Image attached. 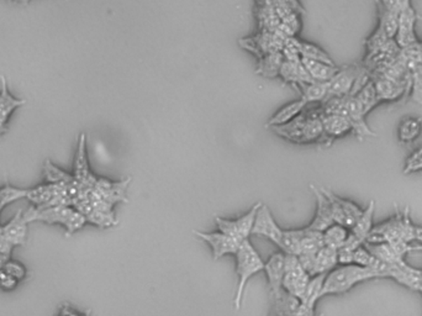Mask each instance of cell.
Listing matches in <instances>:
<instances>
[{
  "mask_svg": "<svg viewBox=\"0 0 422 316\" xmlns=\"http://www.w3.org/2000/svg\"><path fill=\"white\" fill-rule=\"evenodd\" d=\"M60 314H62V315H79L81 312L79 311L72 310V308L71 305H64L62 306V310L60 311Z\"/></svg>",
  "mask_w": 422,
  "mask_h": 316,
  "instance_id": "60d3db41",
  "label": "cell"
},
{
  "mask_svg": "<svg viewBox=\"0 0 422 316\" xmlns=\"http://www.w3.org/2000/svg\"><path fill=\"white\" fill-rule=\"evenodd\" d=\"M11 1L19 3V4H29L30 3V0H11Z\"/></svg>",
  "mask_w": 422,
  "mask_h": 316,
  "instance_id": "ee69618b",
  "label": "cell"
},
{
  "mask_svg": "<svg viewBox=\"0 0 422 316\" xmlns=\"http://www.w3.org/2000/svg\"><path fill=\"white\" fill-rule=\"evenodd\" d=\"M130 181L131 179L111 181L107 178H98L94 184L93 191L110 205H114L115 202H128L126 191Z\"/></svg>",
  "mask_w": 422,
  "mask_h": 316,
  "instance_id": "2e32d148",
  "label": "cell"
},
{
  "mask_svg": "<svg viewBox=\"0 0 422 316\" xmlns=\"http://www.w3.org/2000/svg\"><path fill=\"white\" fill-rule=\"evenodd\" d=\"M348 235H350V228H346L345 225L334 223L322 231L324 245L331 249H339L345 244Z\"/></svg>",
  "mask_w": 422,
  "mask_h": 316,
  "instance_id": "83f0119b",
  "label": "cell"
},
{
  "mask_svg": "<svg viewBox=\"0 0 422 316\" xmlns=\"http://www.w3.org/2000/svg\"><path fill=\"white\" fill-rule=\"evenodd\" d=\"M353 95H355V98L358 99V102L362 105L363 111L366 113V115L369 114L372 110L374 109L376 105L381 103V100L378 98V94H376V85L373 83L372 78Z\"/></svg>",
  "mask_w": 422,
  "mask_h": 316,
  "instance_id": "f546056e",
  "label": "cell"
},
{
  "mask_svg": "<svg viewBox=\"0 0 422 316\" xmlns=\"http://www.w3.org/2000/svg\"><path fill=\"white\" fill-rule=\"evenodd\" d=\"M299 90L301 94V98L304 99L308 104L322 103L327 98L329 89L327 82H309V83L299 84Z\"/></svg>",
  "mask_w": 422,
  "mask_h": 316,
  "instance_id": "d4e9b609",
  "label": "cell"
},
{
  "mask_svg": "<svg viewBox=\"0 0 422 316\" xmlns=\"http://www.w3.org/2000/svg\"><path fill=\"white\" fill-rule=\"evenodd\" d=\"M416 20V11L412 6H409L407 9L402 11L399 14L397 35L394 37V40L402 50L411 48L412 46H415L420 42V40L417 39L416 32H415Z\"/></svg>",
  "mask_w": 422,
  "mask_h": 316,
  "instance_id": "30bf717a",
  "label": "cell"
},
{
  "mask_svg": "<svg viewBox=\"0 0 422 316\" xmlns=\"http://www.w3.org/2000/svg\"><path fill=\"white\" fill-rule=\"evenodd\" d=\"M29 223L42 221L46 224H60L66 228L67 236L76 233L88 223L87 219L78 209L72 205H53L39 207L32 205L25 212Z\"/></svg>",
  "mask_w": 422,
  "mask_h": 316,
  "instance_id": "3957f363",
  "label": "cell"
},
{
  "mask_svg": "<svg viewBox=\"0 0 422 316\" xmlns=\"http://www.w3.org/2000/svg\"><path fill=\"white\" fill-rule=\"evenodd\" d=\"M372 280H379V277L369 267L357 263L337 265L326 275L321 296H341L355 285Z\"/></svg>",
  "mask_w": 422,
  "mask_h": 316,
  "instance_id": "7a4b0ae2",
  "label": "cell"
},
{
  "mask_svg": "<svg viewBox=\"0 0 422 316\" xmlns=\"http://www.w3.org/2000/svg\"><path fill=\"white\" fill-rule=\"evenodd\" d=\"M20 280H16L13 275H9L8 272L0 268V289L3 291H13L15 289Z\"/></svg>",
  "mask_w": 422,
  "mask_h": 316,
  "instance_id": "8d00e7d4",
  "label": "cell"
},
{
  "mask_svg": "<svg viewBox=\"0 0 422 316\" xmlns=\"http://www.w3.org/2000/svg\"><path fill=\"white\" fill-rule=\"evenodd\" d=\"M194 235L203 240L205 244L209 245L211 252H212V259L215 261L222 259L226 254H236L240 245L243 244V241L235 239L222 231H219V233L194 231Z\"/></svg>",
  "mask_w": 422,
  "mask_h": 316,
  "instance_id": "ba28073f",
  "label": "cell"
},
{
  "mask_svg": "<svg viewBox=\"0 0 422 316\" xmlns=\"http://www.w3.org/2000/svg\"><path fill=\"white\" fill-rule=\"evenodd\" d=\"M324 245L322 233L310 230L309 228H301L300 242H299V254H315Z\"/></svg>",
  "mask_w": 422,
  "mask_h": 316,
  "instance_id": "484cf974",
  "label": "cell"
},
{
  "mask_svg": "<svg viewBox=\"0 0 422 316\" xmlns=\"http://www.w3.org/2000/svg\"><path fill=\"white\" fill-rule=\"evenodd\" d=\"M410 251H420V252H422V244L414 241L410 244Z\"/></svg>",
  "mask_w": 422,
  "mask_h": 316,
  "instance_id": "7bdbcfd3",
  "label": "cell"
},
{
  "mask_svg": "<svg viewBox=\"0 0 422 316\" xmlns=\"http://www.w3.org/2000/svg\"><path fill=\"white\" fill-rule=\"evenodd\" d=\"M27 224L29 220L26 218L25 212L19 210V213L15 214V217L11 219L9 223L0 226L1 231L6 235V239L11 241V245L16 246H25L27 241Z\"/></svg>",
  "mask_w": 422,
  "mask_h": 316,
  "instance_id": "e0dca14e",
  "label": "cell"
},
{
  "mask_svg": "<svg viewBox=\"0 0 422 316\" xmlns=\"http://www.w3.org/2000/svg\"><path fill=\"white\" fill-rule=\"evenodd\" d=\"M421 131L422 120L420 118H407L399 125L397 137L402 144H410L421 135Z\"/></svg>",
  "mask_w": 422,
  "mask_h": 316,
  "instance_id": "f1b7e54d",
  "label": "cell"
},
{
  "mask_svg": "<svg viewBox=\"0 0 422 316\" xmlns=\"http://www.w3.org/2000/svg\"><path fill=\"white\" fill-rule=\"evenodd\" d=\"M374 207L376 202H369L368 207L363 210L358 220L355 221V225L350 228V233L357 241H360L363 245L366 242L367 238L369 236L372 228H373V217H374Z\"/></svg>",
  "mask_w": 422,
  "mask_h": 316,
  "instance_id": "7402d4cb",
  "label": "cell"
},
{
  "mask_svg": "<svg viewBox=\"0 0 422 316\" xmlns=\"http://www.w3.org/2000/svg\"><path fill=\"white\" fill-rule=\"evenodd\" d=\"M422 171V146L418 147L416 151H414L411 155L407 157V162H405V166L402 170L404 174H414L417 172Z\"/></svg>",
  "mask_w": 422,
  "mask_h": 316,
  "instance_id": "e575fe53",
  "label": "cell"
},
{
  "mask_svg": "<svg viewBox=\"0 0 422 316\" xmlns=\"http://www.w3.org/2000/svg\"><path fill=\"white\" fill-rule=\"evenodd\" d=\"M309 104L305 102L304 99L300 98L295 102L284 105L282 109H279L275 114L268 120V128H274V126H280V125L288 124L289 121L295 119L298 115L301 114Z\"/></svg>",
  "mask_w": 422,
  "mask_h": 316,
  "instance_id": "44dd1931",
  "label": "cell"
},
{
  "mask_svg": "<svg viewBox=\"0 0 422 316\" xmlns=\"http://www.w3.org/2000/svg\"><path fill=\"white\" fill-rule=\"evenodd\" d=\"M415 242L422 244V226H415Z\"/></svg>",
  "mask_w": 422,
  "mask_h": 316,
  "instance_id": "b9f144b4",
  "label": "cell"
},
{
  "mask_svg": "<svg viewBox=\"0 0 422 316\" xmlns=\"http://www.w3.org/2000/svg\"><path fill=\"white\" fill-rule=\"evenodd\" d=\"M310 188H311V192L314 193L315 198H316V213H315L313 221L306 228L322 233L326 228L335 223L334 214H332V207H331L329 198L322 192L321 188L315 187L313 184L310 186Z\"/></svg>",
  "mask_w": 422,
  "mask_h": 316,
  "instance_id": "4fadbf2b",
  "label": "cell"
},
{
  "mask_svg": "<svg viewBox=\"0 0 422 316\" xmlns=\"http://www.w3.org/2000/svg\"><path fill=\"white\" fill-rule=\"evenodd\" d=\"M337 265H339L337 249H331L329 246H322L315 254L313 275L329 273V270H334Z\"/></svg>",
  "mask_w": 422,
  "mask_h": 316,
  "instance_id": "cb8c5ba5",
  "label": "cell"
},
{
  "mask_svg": "<svg viewBox=\"0 0 422 316\" xmlns=\"http://www.w3.org/2000/svg\"><path fill=\"white\" fill-rule=\"evenodd\" d=\"M301 63L304 64L306 71L316 82H329L331 78L335 76L340 68L336 64L310 60V58L301 57Z\"/></svg>",
  "mask_w": 422,
  "mask_h": 316,
  "instance_id": "603a6c76",
  "label": "cell"
},
{
  "mask_svg": "<svg viewBox=\"0 0 422 316\" xmlns=\"http://www.w3.org/2000/svg\"><path fill=\"white\" fill-rule=\"evenodd\" d=\"M13 249H14V246L11 245L9 240L6 239V235L3 233L1 228H0V254H1L4 259H11Z\"/></svg>",
  "mask_w": 422,
  "mask_h": 316,
  "instance_id": "ab89813d",
  "label": "cell"
},
{
  "mask_svg": "<svg viewBox=\"0 0 422 316\" xmlns=\"http://www.w3.org/2000/svg\"><path fill=\"white\" fill-rule=\"evenodd\" d=\"M26 199L32 202L34 207H53V205H61L60 200L57 198L56 184L46 183L37 187L27 189L26 193Z\"/></svg>",
  "mask_w": 422,
  "mask_h": 316,
  "instance_id": "ac0fdd59",
  "label": "cell"
},
{
  "mask_svg": "<svg viewBox=\"0 0 422 316\" xmlns=\"http://www.w3.org/2000/svg\"><path fill=\"white\" fill-rule=\"evenodd\" d=\"M252 235H258L271 240L278 247L283 239V228H279L269 207L264 204H261L258 207L254 224H253Z\"/></svg>",
  "mask_w": 422,
  "mask_h": 316,
  "instance_id": "9c48e42d",
  "label": "cell"
},
{
  "mask_svg": "<svg viewBox=\"0 0 422 316\" xmlns=\"http://www.w3.org/2000/svg\"><path fill=\"white\" fill-rule=\"evenodd\" d=\"M26 193H27V189L13 187L8 183L4 187L0 188V213L6 205L26 198Z\"/></svg>",
  "mask_w": 422,
  "mask_h": 316,
  "instance_id": "836d02e7",
  "label": "cell"
},
{
  "mask_svg": "<svg viewBox=\"0 0 422 316\" xmlns=\"http://www.w3.org/2000/svg\"><path fill=\"white\" fill-rule=\"evenodd\" d=\"M235 256H236L237 287L233 304H235V309L240 310L243 306V294L248 280H251L253 275L264 270V262L258 254L257 249L253 247L250 239L243 241Z\"/></svg>",
  "mask_w": 422,
  "mask_h": 316,
  "instance_id": "277c9868",
  "label": "cell"
},
{
  "mask_svg": "<svg viewBox=\"0 0 422 316\" xmlns=\"http://www.w3.org/2000/svg\"><path fill=\"white\" fill-rule=\"evenodd\" d=\"M25 104L26 100L24 99H16L11 95L6 78L1 76L0 77V124L6 126L13 111Z\"/></svg>",
  "mask_w": 422,
  "mask_h": 316,
  "instance_id": "ffe728a7",
  "label": "cell"
},
{
  "mask_svg": "<svg viewBox=\"0 0 422 316\" xmlns=\"http://www.w3.org/2000/svg\"><path fill=\"white\" fill-rule=\"evenodd\" d=\"M279 77L283 79L285 83L292 84L298 87L299 84L309 83L314 79L310 77L309 73L301 63V58L299 61H287L284 60L283 64L279 71Z\"/></svg>",
  "mask_w": 422,
  "mask_h": 316,
  "instance_id": "d6986e66",
  "label": "cell"
},
{
  "mask_svg": "<svg viewBox=\"0 0 422 316\" xmlns=\"http://www.w3.org/2000/svg\"><path fill=\"white\" fill-rule=\"evenodd\" d=\"M309 273L303 268L295 254H285L284 259L283 287L292 296H297L299 301L304 294L306 285L309 283Z\"/></svg>",
  "mask_w": 422,
  "mask_h": 316,
  "instance_id": "5b68a950",
  "label": "cell"
},
{
  "mask_svg": "<svg viewBox=\"0 0 422 316\" xmlns=\"http://www.w3.org/2000/svg\"><path fill=\"white\" fill-rule=\"evenodd\" d=\"M301 228L298 230H283V239L279 245V249L285 254H299V242H300Z\"/></svg>",
  "mask_w": 422,
  "mask_h": 316,
  "instance_id": "d6a6232c",
  "label": "cell"
},
{
  "mask_svg": "<svg viewBox=\"0 0 422 316\" xmlns=\"http://www.w3.org/2000/svg\"><path fill=\"white\" fill-rule=\"evenodd\" d=\"M262 202H257L256 205L251 207V210H248L247 213L243 215L241 218L230 220V219L219 218L215 219L217 226L222 233H227L235 239L240 241L250 239V236L252 235L253 224L256 219L258 207Z\"/></svg>",
  "mask_w": 422,
  "mask_h": 316,
  "instance_id": "52a82bcc",
  "label": "cell"
},
{
  "mask_svg": "<svg viewBox=\"0 0 422 316\" xmlns=\"http://www.w3.org/2000/svg\"><path fill=\"white\" fill-rule=\"evenodd\" d=\"M372 81L376 85L378 98L381 102H395L402 98L405 92L410 90V82L397 81L383 74L373 76Z\"/></svg>",
  "mask_w": 422,
  "mask_h": 316,
  "instance_id": "7c38bea8",
  "label": "cell"
},
{
  "mask_svg": "<svg viewBox=\"0 0 422 316\" xmlns=\"http://www.w3.org/2000/svg\"><path fill=\"white\" fill-rule=\"evenodd\" d=\"M73 176L86 189H93L97 181V177L90 171L87 155V137L86 134L79 136L78 140L77 152L74 157V166H73Z\"/></svg>",
  "mask_w": 422,
  "mask_h": 316,
  "instance_id": "8fae6325",
  "label": "cell"
},
{
  "mask_svg": "<svg viewBox=\"0 0 422 316\" xmlns=\"http://www.w3.org/2000/svg\"><path fill=\"white\" fill-rule=\"evenodd\" d=\"M418 291V293H421L422 294V285H420V288H418V291Z\"/></svg>",
  "mask_w": 422,
  "mask_h": 316,
  "instance_id": "f6af8a7d",
  "label": "cell"
},
{
  "mask_svg": "<svg viewBox=\"0 0 422 316\" xmlns=\"http://www.w3.org/2000/svg\"><path fill=\"white\" fill-rule=\"evenodd\" d=\"M43 173L46 177L47 183H52V184H68L76 181L73 174H68L67 172L62 171L61 168L55 166L50 160H46L45 162Z\"/></svg>",
  "mask_w": 422,
  "mask_h": 316,
  "instance_id": "1f68e13d",
  "label": "cell"
},
{
  "mask_svg": "<svg viewBox=\"0 0 422 316\" xmlns=\"http://www.w3.org/2000/svg\"><path fill=\"white\" fill-rule=\"evenodd\" d=\"M283 62L284 56L282 52L267 53L264 57L259 60L257 73L266 78L279 77V71Z\"/></svg>",
  "mask_w": 422,
  "mask_h": 316,
  "instance_id": "4316f807",
  "label": "cell"
},
{
  "mask_svg": "<svg viewBox=\"0 0 422 316\" xmlns=\"http://www.w3.org/2000/svg\"><path fill=\"white\" fill-rule=\"evenodd\" d=\"M404 56L407 60H412V61H417V62L422 63V42L420 41L415 46H412L411 48H407V50H402Z\"/></svg>",
  "mask_w": 422,
  "mask_h": 316,
  "instance_id": "f35d334b",
  "label": "cell"
},
{
  "mask_svg": "<svg viewBox=\"0 0 422 316\" xmlns=\"http://www.w3.org/2000/svg\"><path fill=\"white\" fill-rule=\"evenodd\" d=\"M327 273L313 275L310 278L309 283L306 285L304 294L300 298L299 306L295 315L311 316L314 315L315 305L319 299L322 298V287H324L325 278Z\"/></svg>",
  "mask_w": 422,
  "mask_h": 316,
  "instance_id": "5bb4252c",
  "label": "cell"
},
{
  "mask_svg": "<svg viewBox=\"0 0 422 316\" xmlns=\"http://www.w3.org/2000/svg\"><path fill=\"white\" fill-rule=\"evenodd\" d=\"M383 6H386V9L394 11L397 14H400L402 11L407 9L409 6H411L410 0H379Z\"/></svg>",
  "mask_w": 422,
  "mask_h": 316,
  "instance_id": "74e56055",
  "label": "cell"
},
{
  "mask_svg": "<svg viewBox=\"0 0 422 316\" xmlns=\"http://www.w3.org/2000/svg\"><path fill=\"white\" fill-rule=\"evenodd\" d=\"M366 68L358 66H346L337 71L335 76L327 82V98H343L350 95L355 83Z\"/></svg>",
  "mask_w": 422,
  "mask_h": 316,
  "instance_id": "8992f818",
  "label": "cell"
},
{
  "mask_svg": "<svg viewBox=\"0 0 422 316\" xmlns=\"http://www.w3.org/2000/svg\"><path fill=\"white\" fill-rule=\"evenodd\" d=\"M1 268L18 280H25L26 275H27V270H26L25 266L20 263V262H18V261H14V259H6Z\"/></svg>",
  "mask_w": 422,
  "mask_h": 316,
  "instance_id": "d590c367",
  "label": "cell"
},
{
  "mask_svg": "<svg viewBox=\"0 0 422 316\" xmlns=\"http://www.w3.org/2000/svg\"><path fill=\"white\" fill-rule=\"evenodd\" d=\"M407 67L410 72L411 99L415 103L422 105V63L407 60Z\"/></svg>",
  "mask_w": 422,
  "mask_h": 316,
  "instance_id": "4dcf8cb0",
  "label": "cell"
},
{
  "mask_svg": "<svg viewBox=\"0 0 422 316\" xmlns=\"http://www.w3.org/2000/svg\"><path fill=\"white\" fill-rule=\"evenodd\" d=\"M284 252L272 254L267 262H264V270L267 275L269 296L273 301L274 308L279 315H295L298 309L299 299L285 291L283 287Z\"/></svg>",
  "mask_w": 422,
  "mask_h": 316,
  "instance_id": "6da1fadb",
  "label": "cell"
},
{
  "mask_svg": "<svg viewBox=\"0 0 422 316\" xmlns=\"http://www.w3.org/2000/svg\"><path fill=\"white\" fill-rule=\"evenodd\" d=\"M321 121L324 128L325 146H329L331 141L343 137L353 131L350 120L343 115L321 113Z\"/></svg>",
  "mask_w": 422,
  "mask_h": 316,
  "instance_id": "9a60e30c",
  "label": "cell"
}]
</instances>
